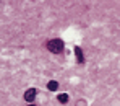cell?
<instances>
[{"label": "cell", "instance_id": "1", "mask_svg": "<svg viewBox=\"0 0 120 106\" xmlns=\"http://www.w3.org/2000/svg\"><path fill=\"white\" fill-rule=\"evenodd\" d=\"M63 47H65V44L62 39H50V41L47 42V49L50 51V52H54V54H60L62 51H63Z\"/></svg>", "mask_w": 120, "mask_h": 106}, {"label": "cell", "instance_id": "2", "mask_svg": "<svg viewBox=\"0 0 120 106\" xmlns=\"http://www.w3.org/2000/svg\"><path fill=\"white\" fill-rule=\"evenodd\" d=\"M36 93H38V91H36L34 88H29V90H26V91H24V100H26V101H34V98H36Z\"/></svg>", "mask_w": 120, "mask_h": 106}, {"label": "cell", "instance_id": "3", "mask_svg": "<svg viewBox=\"0 0 120 106\" xmlns=\"http://www.w3.org/2000/svg\"><path fill=\"white\" fill-rule=\"evenodd\" d=\"M75 56H76V62L78 64H83L84 62V57H83V51H81V47H75Z\"/></svg>", "mask_w": 120, "mask_h": 106}, {"label": "cell", "instance_id": "4", "mask_svg": "<svg viewBox=\"0 0 120 106\" xmlns=\"http://www.w3.org/2000/svg\"><path fill=\"white\" fill-rule=\"evenodd\" d=\"M57 100H59V103H63L65 105V103H68V95L67 93H60L59 96H57Z\"/></svg>", "mask_w": 120, "mask_h": 106}, {"label": "cell", "instance_id": "5", "mask_svg": "<svg viewBox=\"0 0 120 106\" xmlns=\"http://www.w3.org/2000/svg\"><path fill=\"white\" fill-rule=\"evenodd\" d=\"M47 88H49V90H50V91H55V90H57V88H59V83H57V82H55V80H50V82H49V83H47Z\"/></svg>", "mask_w": 120, "mask_h": 106}, {"label": "cell", "instance_id": "6", "mask_svg": "<svg viewBox=\"0 0 120 106\" xmlns=\"http://www.w3.org/2000/svg\"><path fill=\"white\" fill-rule=\"evenodd\" d=\"M29 106H34V105H29Z\"/></svg>", "mask_w": 120, "mask_h": 106}]
</instances>
